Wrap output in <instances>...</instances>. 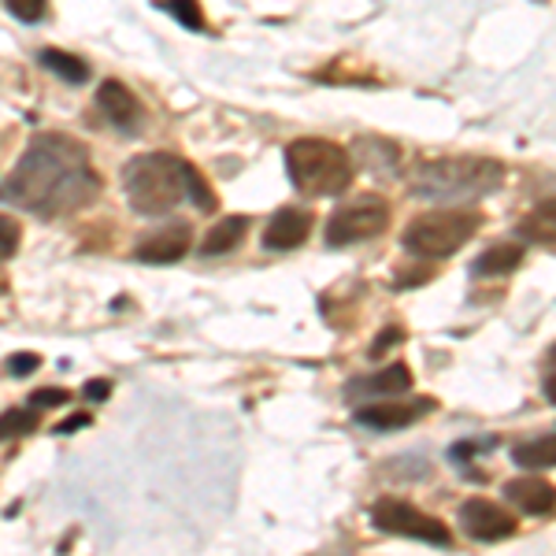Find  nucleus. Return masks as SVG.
Masks as SVG:
<instances>
[{"mask_svg": "<svg viewBox=\"0 0 556 556\" xmlns=\"http://www.w3.org/2000/svg\"><path fill=\"white\" fill-rule=\"evenodd\" d=\"M34 367H41V356L38 353H12L4 364L8 375H15V379H26V375L34 371Z\"/></svg>", "mask_w": 556, "mask_h": 556, "instance_id": "393cba45", "label": "nucleus"}, {"mask_svg": "<svg viewBox=\"0 0 556 556\" xmlns=\"http://www.w3.org/2000/svg\"><path fill=\"white\" fill-rule=\"evenodd\" d=\"M60 405H67V390H56V386H45V390H34L30 393V408H60Z\"/></svg>", "mask_w": 556, "mask_h": 556, "instance_id": "b1692460", "label": "nucleus"}, {"mask_svg": "<svg viewBox=\"0 0 556 556\" xmlns=\"http://www.w3.org/2000/svg\"><path fill=\"white\" fill-rule=\"evenodd\" d=\"M97 108H101V115L119 134H141L146 108L134 97V89H127L123 83H115V78L101 83V89H97Z\"/></svg>", "mask_w": 556, "mask_h": 556, "instance_id": "1a4fd4ad", "label": "nucleus"}, {"mask_svg": "<svg viewBox=\"0 0 556 556\" xmlns=\"http://www.w3.org/2000/svg\"><path fill=\"white\" fill-rule=\"evenodd\" d=\"M516 235L523 241H531V245L553 249V241H556V235H553V201L538 204V208L516 227Z\"/></svg>", "mask_w": 556, "mask_h": 556, "instance_id": "6ab92c4d", "label": "nucleus"}, {"mask_svg": "<svg viewBox=\"0 0 556 556\" xmlns=\"http://www.w3.org/2000/svg\"><path fill=\"white\" fill-rule=\"evenodd\" d=\"M427 412H434V401H379V405H364L356 412V424L371 430H405L416 419H424Z\"/></svg>", "mask_w": 556, "mask_h": 556, "instance_id": "9b49d317", "label": "nucleus"}, {"mask_svg": "<svg viewBox=\"0 0 556 556\" xmlns=\"http://www.w3.org/2000/svg\"><path fill=\"white\" fill-rule=\"evenodd\" d=\"M513 460L519 468L527 471H542V468H553L556 464V438L553 430H545V434L531 438V442H519L513 450Z\"/></svg>", "mask_w": 556, "mask_h": 556, "instance_id": "a211bd4d", "label": "nucleus"}, {"mask_svg": "<svg viewBox=\"0 0 556 556\" xmlns=\"http://www.w3.org/2000/svg\"><path fill=\"white\" fill-rule=\"evenodd\" d=\"M386 227H390V204H386V197L364 193L356 201H345L327 219V245L330 249L361 245V241L379 238Z\"/></svg>", "mask_w": 556, "mask_h": 556, "instance_id": "423d86ee", "label": "nucleus"}, {"mask_svg": "<svg viewBox=\"0 0 556 556\" xmlns=\"http://www.w3.org/2000/svg\"><path fill=\"white\" fill-rule=\"evenodd\" d=\"M505 175V164L493 156H442L419 164L412 193L427 201H468V197L497 193Z\"/></svg>", "mask_w": 556, "mask_h": 556, "instance_id": "7ed1b4c3", "label": "nucleus"}, {"mask_svg": "<svg viewBox=\"0 0 556 556\" xmlns=\"http://www.w3.org/2000/svg\"><path fill=\"white\" fill-rule=\"evenodd\" d=\"M456 519H460V531L475 542H505L516 534V519L486 497H468Z\"/></svg>", "mask_w": 556, "mask_h": 556, "instance_id": "6e6552de", "label": "nucleus"}, {"mask_svg": "<svg viewBox=\"0 0 556 556\" xmlns=\"http://www.w3.org/2000/svg\"><path fill=\"white\" fill-rule=\"evenodd\" d=\"M401 342H405V330H401V327H386L382 334H379V342L367 349V356H371V361H379L386 349H390V345H401Z\"/></svg>", "mask_w": 556, "mask_h": 556, "instance_id": "a878e982", "label": "nucleus"}, {"mask_svg": "<svg viewBox=\"0 0 556 556\" xmlns=\"http://www.w3.org/2000/svg\"><path fill=\"white\" fill-rule=\"evenodd\" d=\"M505 497L513 501V508H519L523 516L549 519L553 508H556V493L545 479H508Z\"/></svg>", "mask_w": 556, "mask_h": 556, "instance_id": "4468645a", "label": "nucleus"}, {"mask_svg": "<svg viewBox=\"0 0 556 556\" xmlns=\"http://www.w3.org/2000/svg\"><path fill=\"white\" fill-rule=\"evenodd\" d=\"M193 245V230L190 223H167V227L152 230L134 245V260L141 264H178Z\"/></svg>", "mask_w": 556, "mask_h": 556, "instance_id": "9d476101", "label": "nucleus"}, {"mask_svg": "<svg viewBox=\"0 0 556 556\" xmlns=\"http://www.w3.org/2000/svg\"><path fill=\"white\" fill-rule=\"evenodd\" d=\"M86 401H108V393H112V382L108 379H93V382H86Z\"/></svg>", "mask_w": 556, "mask_h": 556, "instance_id": "bb28decb", "label": "nucleus"}, {"mask_svg": "<svg viewBox=\"0 0 556 556\" xmlns=\"http://www.w3.org/2000/svg\"><path fill=\"white\" fill-rule=\"evenodd\" d=\"M371 523H375V531H382V534L412 538V542H424V545H450L453 542V531L442 523V519L424 513V508H416V505H408V501H401V497L375 501Z\"/></svg>", "mask_w": 556, "mask_h": 556, "instance_id": "0eeeda50", "label": "nucleus"}, {"mask_svg": "<svg viewBox=\"0 0 556 556\" xmlns=\"http://www.w3.org/2000/svg\"><path fill=\"white\" fill-rule=\"evenodd\" d=\"M41 427V412L38 408H8L4 416H0V442H8V438H23L30 434V430Z\"/></svg>", "mask_w": 556, "mask_h": 556, "instance_id": "412c9836", "label": "nucleus"}, {"mask_svg": "<svg viewBox=\"0 0 556 556\" xmlns=\"http://www.w3.org/2000/svg\"><path fill=\"white\" fill-rule=\"evenodd\" d=\"M152 8H156V12H167L175 23H182L186 30H193V34L208 30V23H204L201 0H152Z\"/></svg>", "mask_w": 556, "mask_h": 556, "instance_id": "aec40b11", "label": "nucleus"}, {"mask_svg": "<svg viewBox=\"0 0 556 556\" xmlns=\"http://www.w3.org/2000/svg\"><path fill=\"white\" fill-rule=\"evenodd\" d=\"M545 401H556L553 397V345H549V353H545Z\"/></svg>", "mask_w": 556, "mask_h": 556, "instance_id": "c85d7f7f", "label": "nucleus"}, {"mask_svg": "<svg viewBox=\"0 0 556 556\" xmlns=\"http://www.w3.org/2000/svg\"><path fill=\"white\" fill-rule=\"evenodd\" d=\"M482 215L471 208H442V212H424L405 227L401 235V245L408 249L412 256L424 260H445L453 256L456 249H464L468 241L479 235Z\"/></svg>", "mask_w": 556, "mask_h": 556, "instance_id": "39448f33", "label": "nucleus"}, {"mask_svg": "<svg viewBox=\"0 0 556 556\" xmlns=\"http://www.w3.org/2000/svg\"><path fill=\"white\" fill-rule=\"evenodd\" d=\"M38 64L45 71H52L56 78H64L71 86H86L89 83V64L75 52H64V49H41L38 52Z\"/></svg>", "mask_w": 556, "mask_h": 556, "instance_id": "f3484780", "label": "nucleus"}, {"mask_svg": "<svg viewBox=\"0 0 556 556\" xmlns=\"http://www.w3.org/2000/svg\"><path fill=\"white\" fill-rule=\"evenodd\" d=\"M101 197L89 149L67 134H38L0 186V201L38 219H64Z\"/></svg>", "mask_w": 556, "mask_h": 556, "instance_id": "f257e3e1", "label": "nucleus"}, {"mask_svg": "<svg viewBox=\"0 0 556 556\" xmlns=\"http://www.w3.org/2000/svg\"><path fill=\"white\" fill-rule=\"evenodd\" d=\"M286 175L308 197H338L353 182V156L327 138H298L286 146Z\"/></svg>", "mask_w": 556, "mask_h": 556, "instance_id": "20e7f679", "label": "nucleus"}, {"mask_svg": "<svg viewBox=\"0 0 556 556\" xmlns=\"http://www.w3.org/2000/svg\"><path fill=\"white\" fill-rule=\"evenodd\" d=\"M523 264V245L519 241H497L486 253L471 264V275L479 278H497V275H513L516 267Z\"/></svg>", "mask_w": 556, "mask_h": 556, "instance_id": "dca6fc26", "label": "nucleus"}, {"mask_svg": "<svg viewBox=\"0 0 556 556\" xmlns=\"http://www.w3.org/2000/svg\"><path fill=\"white\" fill-rule=\"evenodd\" d=\"M412 390V371L405 364H390L375 375H361V379L345 382V397H397V393Z\"/></svg>", "mask_w": 556, "mask_h": 556, "instance_id": "ddd939ff", "label": "nucleus"}, {"mask_svg": "<svg viewBox=\"0 0 556 556\" xmlns=\"http://www.w3.org/2000/svg\"><path fill=\"white\" fill-rule=\"evenodd\" d=\"M245 235H249V215H227V219H219L208 235H204L201 253L204 256H227V253H235L241 241H245Z\"/></svg>", "mask_w": 556, "mask_h": 556, "instance_id": "2eb2a0df", "label": "nucleus"}, {"mask_svg": "<svg viewBox=\"0 0 556 556\" xmlns=\"http://www.w3.org/2000/svg\"><path fill=\"white\" fill-rule=\"evenodd\" d=\"M312 235V212L308 208H278L264 227V249L271 253H290L304 245Z\"/></svg>", "mask_w": 556, "mask_h": 556, "instance_id": "f8f14e48", "label": "nucleus"}, {"mask_svg": "<svg viewBox=\"0 0 556 556\" xmlns=\"http://www.w3.org/2000/svg\"><path fill=\"white\" fill-rule=\"evenodd\" d=\"M83 427H89V416H86V412H78V416L64 419L56 430H60V434H75V430H83Z\"/></svg>", "mask_w": 556, "mask_h": 556, "instance_id": "cd10ccee", "label": "nucleus"}, {"mask_svg": "<svg viewBox=\"0 0 556 556\" xmlns=\"http://www.w3.org/2000/svg\"><path fill=\"white\" fill-rule=\"evenodd\" d=\"M20 241H23V227L15 219H8V215H0V260L15 256Z\"/></svg>", "mask_w": 556, "mask_h": 556, "instance_id": "5701e85b", "label": "nucleus"}, {"mask_svg": "<svg viewBox=\"0 0 556 556\" xmlns=\"http://www.w3.org/2000/svg\"><path fill=\"white\" fill-rule=\"evenodd\" d=\"M4 8L20 23H41L45 12H49V0H4Z\"/></svg>", "mask_w": 556, "mask_h": 556, "instance_id": "4be33fe9", "label": "nucleus"}, {"mask_svg": "<svg viewBox=\"0 0 556 556\" xmlns=\"http://www.w3.org/2000/svg\"><path fill=\"white\" fill-rule=\"evenodd\" d=\"M123 193L138 215H167L182 201H193V208L215 212V193L208 190L204 175L193 164L172 156V152H146L134 156L123 167Z\"/></svg>", "mask_w": 556, "mask_h": 556, "instance_id": "f03ea898", "label": "nucleus"}]
</instances>
